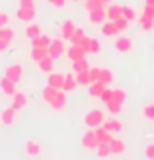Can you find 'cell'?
I'll use <instances>...</instances> for the list:
<instances>
[{"mask_svg":"<svg viewBox=\"0 0 154 160\" xmlns=\"http://www.w3.org/2000/svg\"><path fill=\"white\" fill-rule=\"evenodd\" d=\"M105 16H107V20H117L121 16V4H115V2H109L105 6Z\"/></svg>","mask_w":154,"mask_h":160,"instance_id":"4316f807","label":"cell"},{"mask_svg":"<svg viewBox=\"0 0 154 160\" xmlns=\"http://www.w3.org/2000/svg\"><path fill=\"white\" fill-rule=\"evenodd\" d=\"M8 23H10V14L0 12V28H2V26H8Z\"/></svg>","mask_w":154,"mask_h":160,"instance_id":"7dc6e473","label":"cell"},{"mask_svg":"<svg viewBox=\"0 0 154 160\" xmlns=\"http://www.w3.org/2000/svg\"><path fill=\"white\" fill-rule=\"evenodd\" d=\"M70 2H82V0H70Z\"/></svg>","mask_w":154,"mask_h":160,"instance_id":"f5cc1de1","label":"cell"},{"mask_svg":"<svg viewBox=\"0 0 154 160\" xmlns=\"http://www.w3.org/2000/svg\"><path fill=\"white\" fill-rule=\"evenodd\" d=\"M103 90H105V84L102 80H94V82L88 84V94H90V98H94V100H100Z\"/></svg>","mask_w":154,"mask_h":160,"instance_id":"d6986e66","label":"cell"},{"mask_svg":"<svg viewBox=\"0 0 154 160\" xmlns=\"http://www.w3.org/2000/svg\"><path fill=\"white\" fill-rule=\"evenodd\" d=\"M68 61H76V59H82V57H88V53L84 51V47L80 43H70L67 47V51H64Z\"/></svg>","mask_w":154,"mask_h":160,"instance_id":"52a82bcc","label":"cell"},{"mask_svg":"<svg viewBox=\"0 0 154 160\" xmlns=\"http://www.w3.org/2000/svg\"><path fill=\"white\" fill-rule=\"evenodd\" d=\"M47 47H31V51H29V59L33 61V62H39L41 59L47 57Z\"/></svg>","mask_w":154,"mask_h":160,"instance_id":"83f0119b","label":"cell"},{"mask_svg":"<svg viewBox=\"0 0 154 160\" xmlns=\"http://www.w3.org/2000/svg\"><path fill=\"white\" fill-rule=\"evenodd\" d=\"M76 28H78V26H76V22L68 18V20H64L61 26H59V35L64 39V41H68V37L74 33V29H76Z\"/></svg>","mask_w":154,"mask_h":160,"instance_id":"8fae6325","label":"cell"},{"mask_svg":"<svg viewBox=\"0 0 154 160\" xmlns=\"http://www.w3.org/2000/svg\"><path fill=\"white\" fill-rule=\"evenodd\" d=\"M103 119H105V111L96 108V109H92V111H88V113H84L82 123H84V127H90V129H98V127H102Z\"/></svg>","mask_w":154,"mask_h":160,"instance_id":"6da1fadb","label":"cell"},{"mask_svg":"<svg viewBox=\"0 0 154 160\" xmlns=\"http://www.w3.org/2000/svg\"><path fill=\"white\" fill-rule=\"evenodd\" d=\"M90 68V62H88V59L86 57H82V59H76V61H70V70L72 72H82V70H88Z\"/></svg>","mask_w":154,"mask_h":160,"instance_id":"484cf974","label":"cell"},{"mask_svg":"<svg viewBox=\"0 0 154 160\" xmlns=\"http://www.w3.org/2000/svg\"><path fill=\"white\" fill-rule=\"evenodd\" d=\"M64 51H67V47H64V39H62V37L53 39V41L49 43V47H47V53H49V57H53L55 61L61 59L62 55H64Z\"/></svg>","mask_w":154,"mask_h":160,"instance_id":"5b68a950","label":"cell"},{"mask_svg":"<svg viewBox=\"0 0 154 160\" xmlns=\"http://www.w3.org/2000/svg\"><path fill=\"white\" fill-rule=\"evenodd\" d=\"M102 127H103L105 131H109V133H117V131L123 129V123H121V119H117L115 115H109V117L103 119Z\"/></svg>","mask_w":154,"mask_h":160,"instance_id":"4fadbf2b","label":"cell"},{"mask_svg":"<svg viewBox=\"0 0 154 160\" xmlns=\"http://www.w3.org/2000/svg\"><path fill=\"white\" fill-rule=\"evenodd\" d=\"M113 78H115V74H113V70L111 68H107V67H102V74H100V80L105 84V86H109L111 82H113Z\"/></svg>","mask_w":154,"mask_h":160,"instance_id":"d590c367","label":"cell"},{"mask_svg":"<svg viewBox=\"0 0 154 160\" xmlns=\"http://www.w3.org/2000/svg\"><path fill=\"white\" fill-rule=\"evenodd\" d=\"M113 23H115V26H117L119 33H125V31L129 29V26H131V23H129V22H127V20L123 18V16H119L117 20H113Z\"/></svg>","mask_w":154,"mask_h":160,"instance_id":"ab89813d","label":"cell"},{"mask_svg":"<svg viewBox=\"0 0 154 160\" xmlns=\"http://www.w3.org/2000/svg\"><path fill=\"white\" fill-rule=\"evenodd\" d=\"M100 31H102V35H103L105 39H113V37L119 35V29H117V26H115L111 20H105L102 26H100Z\"/></svg>","mask_w":154,"mask_h":160,"instance_id":"7c38bea8","label":"cell"},{"mask_svg":"<svg viewBox=\"0 0 154 160\" xmlns=\"http://www.w3.org/2000/svg\"><path fill=\"white\" fill-rule=\"evenodd\" d=\"M49 108L55 109V111H64L68 108V98H67V92L64 90H59L57 92V96L49 102Z\"/></svg>","mask_w":154,"mask_h":160,"instance_id":"8992f818","label":"cell"},{"mask_svg":"<svg viewBox=\"0 0 154 160\" xmlns=\"http://www.w3.org/2000/svg\"><path fill=\"white\" fill-rule=\"evenodd\" d=\"M43 31H41V28H39V23H35V22H29V23H26V31H23V35H26V39H35L37 35H41Z\"/></svg>","mask_w":154,"mask_h":160,"instance_id":"7402d4cb","label":"cell"},{"mask_svg":"<svg viewBox=\"0 0 154 160\" xmlns=\"http://www.w3.org/2000/svg\"><path fill=\"white\" fill-rule=\"evenodd\" d=\"M16 117H18V109H16L14 106L4 108L2 111H0V123L6 125V127H12L16 123Z\"/></svg>","mask_w":154,"mask_h":160,"instance_id":"ba28073f","label":"cell"},{"mask_svg":"<svg viewBox=\"0 0 154 160\" xmlns=\"http://www.w3.org/2000/svg\"><path fill=\"white\" fill-rule=\"evenodd\" d=\"M47 4L51 8H55V10H62V8L67 6V0H47Z\"/></svg>","mask_w":154,"mask_h":160,"instance_id":"f6af8a7d","label":"cell"},{"mask_svg":"<svg viewBox=\"0 0 154 160\" xmlns=\"http://www.w3.org/2000/svg\"><path fill=\"white\" fill-rule=\"evenodd\" d=\"M96 139H98V142H111L113 133L105 131L103 127H98V129H96Z\"/></svg>","mask_w":154,"mask_h":160,"instance_id":"836d02e7","label":"cell"},{"mask_svg":"<svg viewBox=\"0 0 154 160\" xmlns=\"http://www.w3.org/2000/svg\"><path fill=\"white\" fill-rule=\"evenodd\" d=\"M121 16H123L129 23H137V20H139V12H137V8L129 6V4L121 6Z\"/></svg>","mask_w":154,"mask_h":160,"instance_id":"ac0fdd59","label":"cell"},{"mask_svg":"<svg viewBox=\"0 0 154 160\" xmlns=\"http://www.w3.org/2000/svg\"><path fill=\"white\" fill-rule=\"evenodd\" d=\"M142 156L147 158V160H154V142H150V145H147V147H144V150H142Z\"/></svg>","mask_w":154,"mask_h":160,"instance_id":"7bdbcfd3","label":"cell"},{"mask_svg":"<svg viewBox=\"0 0 154 160\" xmlns=\"http://www.w3.org/2000/svg\"><path fill=\"white\" fill-rule=\"evenodd\" d=\"M57 92H59V90H57V88H53V86H49V84H45V86H43V90H41V98H43V102L47 103V106H49V102L57 96Z\"/></svg>","mask_w":154,"mask_h":160,"instance_id":"f546056e","label":"cell"},{"mask_svg":"<svg viewBox=\"0 0 154 160\" xmlns=\"http://www.w3.org/2000/svg\"><path fill=\"white\" fill-rule=\"evenodd\" d=\"M23 150H26V154L27 156H39L41 154V142L39 141H33V139H26V142H23Z\"/></svg>","mask_w":154,"mask_h":160,"instance_id":"5bb4252c","label":"cell"},{"mask_svg":"<svg viewBox=\"0 0 154 160\" xmlns=\"http://www.w3.org/2000/svg\"><path fill=\"white\" fill-rule=\"evenodd\" d=\"M0 37H2V39H8V41H14L16 31H14L10 26H2V28H0Z\"/></svg>","mask_w":154,"mask_h":160,"instance_id":"f35d334b","label":"cell"},{"mask_svg":"<svg viewBox=\"0 0 154 160\" xmlns=\"http://www.w3.org/2000/svg\"><path fill=\"white\" fill-rule=\"evenodd\" d=\"M141 113L147 121H154V102H148L141 108Z\"/></svg>","mask_w":154,"mask_h":160,"instance_id":"d6a6232c","label":"cell"},{"mask_svg":"<svg viewBox=\"0 0 154 160\" xmlns=\"http://www.w3.org/2000/svg\"><path fill=\"white\" fill-rule=\"evenodd\" d=\"M80 45L84 47V51H86L88 55H98V53L102 51V43H100L96 37H90V35H86Z\"/></svg>","mask_w":154,"mask_h":160,"instance_id":"9c48e42d","label":"cell"},{"mask_svg":"<svg viewBox=\"0 0 154 160\" xmlns=\"http://www.w3.org/2000/svg\"><path fill=\"white\" fill-rule=\"evenodd\" d=\"M107 20V16H105V6L98 8V10H92L88 12V22L94 23V26H102V23Z\"/></svg>","mask_w":154,"mask_h":160,"instance_id":"9a60e30c","label":"cell"},{"mask_svg":"<svg viewBox=\"0 0 154 160\" xmlns=\"http://www.w3.org/2000/svg\"><path fill=\"white\" fill-rule=\"evenodd\" d=\"M80 145H82L84 150H96V147H98L96 129H90V127H86V131L82 133V137H80Z\"/></svg>","mask_w":154,"mask_h":160,"instance_id":"3957f363","label":"cell"},{"mask_svg":"<svg viewBox=\"0 0 154 160\" xmlns=\"http://www.w3.org/2000/svg\"><path fill=\"white\" fill-rule=\"evenodd\" d=\"M35 16H37V6H18V10H16V18L23 23L33 22Z\"/></svg>","mask_w":154,"mask_h":160,"instance_id":"277c9868","label":"cell"},{"mask_svg":"<svg viewBox=\"0 0 154 160\" xmlns=\"http://www.w3.org/2000/svg\"><path fill=\"white\" fill-rule=\"evenodd\" d=\"M90 78H92V82L94 80H100V74H102V67H98V65H90Z\"/></svg>","mask_w":154,"mask_h":160,"instance_id":"b9f144b4","label":"cell"},{"mask_svg":"<svg viewBox=\"0 0 154 160\" xmlns=\"http://www.w3.org/2000/svg\"><path fill=\"white\" fill-rule=\"evenodd\" d=\"M76 82H78V86L88 88V84L92 82V78H90V70H82V72H76Z\"/></svg>","mask_w":154,"mask_h":160,"instance_id":"e575fe53","label":"cell"},{"mask_svg":"<svg viewBox=\"0 0 154 160\" xmlns=\"http://www.w3.org/2000/svg\"><path fill=\"white\" fill-rule=\"evenodd\" d=\"M12 43H14V41H8V39H2V37H0V53H2V51H8Z\"/></svg>","mask_w":154,"mask_h":160,"instance_id":"c3c4849f","label":"cell"},{"mask_svg":"<svg viewBox=\"0 0 154 160\" xmlns=\"http://www.w3.org/2000/svg\"><path fill=\"white\" fill-rule=\"evenodd\" d=\"M84 37H86V31H84L82 28H76V29H74V33L68 37V41H70V43H82V39H84Z\"/></svg>","mask_w":154,"mask_h":160,"instance_id":"74e56055","label":"cell"},{"mask_svg":"<svg viewBox=\"0 0 154 160\" xmlns=\"http://www.w3.org/2000/svg\"><path fill=\"white\" fill-rule=\"evenodd\" d=\"M12 106L18 109V111L23 109V108L27 106V96L23 94V92H18V90H16V94L12 96Z\"/></svg>","mask_w":154,"mask_h":160,"instance_id":"d4e9b609","label":"cell"},{"mask_svg":"<svg viewBox=\"0 0 154 160\" xmlns=\"http://www.w3.org/2000/svg\"><path fill=\"white\" fill-rule=\"evenodd\" d=\"M100 2H102V4H105V6H107L109 2H113V0H100Z\"/></svg>","mask_w":154,"mask_h":160,"instance_id":"f907efd6","label":"cell"},{"mask_svg":"<svg viewBox=\"0 0 154 160\" xmlns=\"http://www.w3.org/2000/svg\"><path fill=\"white\" fill-rule=\"evenodd\" d=\"M142 14L154 20V6H150V4H144V6H142Z\"/></svg>","mask_w":154,"mask_h":160,"instance_id":"bcb514c9","label":"cell"},{"mask_svg":"<svg viewBox=\"0 0 154 160\" xmlns=\"http://www.w3.org/2000/svg\"><path fill=\"white\" fill-rule=\"evenodd\" d=\"M96 154H98V158H109L111 156L109 142H98V147H96Z\"/></svg>","mask_w":154,"mask_h":160,"instance_id":"1f68e13d","label":"cell"},{"mask_svg":"<svg viewBox=\"0 0 154 160\" xmlns=\"http://www.w3.org/2000/svg\"><path fill=\"white\" fill-rule=\"evenodd\" d=\"M127 90L125 88H113V98L119 100V102H127Z\"/></svg>","mask_w":154,"mask_h":160,"instance_id":"60d3db41","label":"cell"},{"mask_svg":"<svg viewBox=\"0 0 154 160\" xmlns=\"http://www.w3.org/2000/svg\"><path fill=\"white\" fill-rule=\"evenodd\" d=\"M4 76H8L12 80V82H16L18 84L20 80H22V76H23V67L20 65V62H12L10 67H6V70H4Z\"/></svg>","mask_w":154,"mask_h":160,"instance_id":"30bf717a","label":"cell"},{"mask_svg":"<svg viewBox=\"0 0 154 160\" xmlns=\"http://www.w3.org/2000/svg\"><path fill=\"white\" fill-rule=\"evenodd\" d=\"M84 2V12L88 14V12H92V10H98V8H102V6H105V4H102L100 0H82Z\"/></svg>","mask_w":154,"mask_h":160,"instance_id":"8d00e7d4","label":"cell"},{"mask_svg":"<svg viewBox=\"0 0 154 160\" xmlns=\"http://www.w3.org/2000/svg\"><path fill=\"white\" fill-rule=\"evenodd\" d=\"M144 4H150V6H154V0H144Z\"/></svg>","mask_w":154,"mask_h":160,"instance_id":"816d5d0a","label":"cell"},{"mask_svg":"<svg viewBox=\"0 0 154 160\" xmlns=\"http://www.w3.org/2000/svg\"><path fill=\"white\" fill-rule=\"evenodd\" d=\"M76 88H78V82H76V74H74V72H72V70H70V72H67V74H64L62 90L68 94V92H74Z\"/></svg>","mask_w":154,"mask_h":160,"instance_id":"ffe728a7","label":"cell"},{"mask_svg":"<svg viewBox=\"0 0 154 160\" xmlns=\"http://www.w3.org/2000/svg\"><path fill=\"white\" fill-rule=\"evenodd\" d=\"M51 41H53V37H51V35L41 33V35H37L35 39H31V47H49Z\"/></svg>","mask_w":154,"mask_h":160,"instance_id":"f1b7e54d","label":"cell"},{"mask_svg":"<svg viewBox=\"0 0 154 160\" xmlns=\"http://www.w3.org/2000/svg\"><path fill=\"white\" fill-rule=\"evenodd\" d=\"M62 82H64V74L62 72H55L53 70V72L47 74V84L57 88V90H62Z\"/></svg>","mask_w":154,"mask_h":160,"instance_id":"44dd1931","label":"cell"},{"mask_svg":"<svg viewBox=\"0 0 154 160\" xmlns=\"http://www.w3.org/2000/svg\"><path fill=\"white\" fill-rule=\"evenodd\" d=\"M35 65H37V68L41 70V72L49 74V72H53V70H55V59H53V57H49V55H47L45 59H41L39 62H35Z\"/></svg>","mask_w":154,"mask_h":160,"instance_id":"603a6c76","label":"cell"},{"mask_svg":"<svg viewBox=\"0 0 154 160\" xmlns=\"http://www.w3.org/2000/svg\"><path fill=\"white\" fill-rule=\"evenodd\" d=\"M35 0H18V6H35Z\"/></svg>","mask_w":154,"mask_h":160,"instance_id":"681fc988","label":"cell"},{"mask_svg":"<svg viewBox=\"0 0 154 160\" xmlns=\"http://www.w3.org/2000/svg\"><path fill=\"white\" fill-rule=\"evenodd\" d=\"M0 92H2L4 96H8V98H12V96L16 94V82H12L8 76H2L0 78Z\"/></svg>","mask_w":154,"mask_h":160,"instance_id":"e0dca14e","label":"cell"},{"mask_svg":"<svg viewBox=\"0 0 154 160\" xmlns=\"http://www.w3.org/2000/svg\"><path fill=\"white\" fill-rule=\"evenodd\" d=\"M123 109H125V102H119L115 98H111L109 102H105V111H107V115H117Z\"/></svg>","mask_w":154,"mask_h":160,"instance_id":"2e32d148","label":"cell"},{"mask_svg":"<svg viewBox=\"0 0 154 160\" xmlns=\"http://www.w3.org/2000/svg\"><path fill=\"white\" fill-rule=\"evenodd\" d=\"M111 98H113V88L105 86V90H103V92H102V96H100V102H103V103H105V102H109Z\"/></svg>","mask_w":154,"mask_h":160,"instance_id":"ee69618b","label":"cell"},{"mask_svg":"<svg viewBox=\"0 0 154 160\" xmlns=\"http://www.w3.org/2000/svg\"><path fill=\"white\" fill-rule=\"evenodd\" d=\"M113 47H115V51L119 55H127V53H131L133 51V39L129 37V35H117V37H113Z\"/></svg>","mask_w":154,"mask_h":160,"instance_id":"7a4b0ae2","label":"cell"},{"mask_svg":"<svg viewBox=\"0 0 154 160\" xmlns=\"http://www.w3.org/2000/svg\"><path fill=\"white\" fill-rule=\"evenodd\" d=\"M109 148H111V154H125V142L121 139H111L109 142Z\"/></svg>","mask_w":154,"mask_h":160,"instance_id":"4dcf8cb0","label":"cell"},{"mask_svg":"<svg viewBox=\"0 0 154 160\" xmlns=\"http://www.w3.org/2000/svg\"><path fill=\"white\" fill-rule=\"evenodd\" d=\"M137 26L141 28V31L148 33V31H152V29H154V20H152V18H148V16H144V14H141V16H139V20H137Z\"/></svg>","mask_w":154,"mask_h":160,"instance_id":"cb8c5ba5","label":"cell"}]
</instances>
